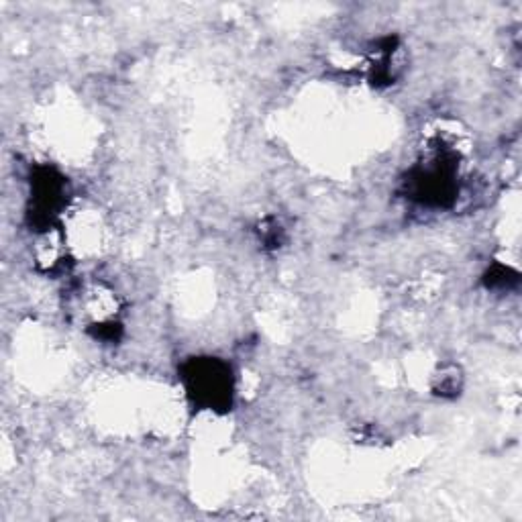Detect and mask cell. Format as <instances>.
<instances>
[{
    "label": "cell",
    "instance_id": "6da1fadb",
    "mask_svg": "<svg viewBox=\"0 0 522 522\" xmlns=\"http://www.w3.org/2000/svg\"><path fill=\"white\" fill-rule=\"evenodd\" d=\"M198 374L190 378L192 392L198 400H204L208 406H215L217 402H227L231 396L229 388V372L219 370L217 363H204L200 365Z\"/></svg>",
    "mask_w": 522,
    "mask_h": 522
}]
</instances>
